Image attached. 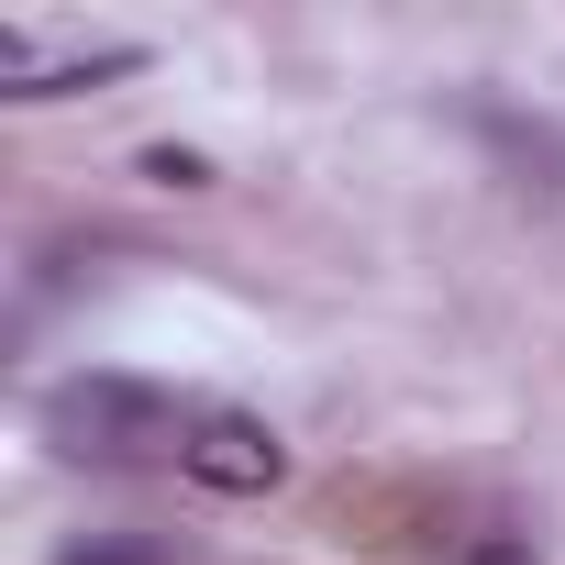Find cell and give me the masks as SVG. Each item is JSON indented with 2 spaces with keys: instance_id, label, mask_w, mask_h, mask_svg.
Segmentation results:
<instances>
[{
  "instance_id": "cell-2",
  "label": "cell",
  "mask_w": 565,
  "mask_h": 565,
  "mask_svg": "<svg viewBox=\"0 0 565 565\" xmlns=\"http://www.w3.org/2000/svg\"><path fill=\"white\" fill-rule=\"evenodd\" d=\"M178 466H189L200 488H233V499H255V488H277V477H289V444H277L255 411H200Z\"/></svg>"
},
{
  "instance_id": "cell-3",
  "label": "cell",
  "mask_w": 565,
  "mask_h": 565,
  "mask_svg": "<svg viewBox=\"0 0 565 565\" xmlns=\"http://www.w3.org/2000/svg\"><path fill=\"white\" fill-rule=\"evenodd\" d=\"M56 565H167V543H145V532H78Z\"/></svg>"
},
{
  "instance_id": "cell-1",
  "label": "cell",
  "mask_w": 565,
  "mask_h": 565,
  "mask_svg": "<svg viewBox=\"0 0 565 565\" xmlns=\"http://www.w3.org/2000/svg\"><path fill=\"white\" fill-rule=\"evenodd\" d=\"M189 399H167L156 377H56L45 388V444L67 466H178L189 455Z\"/></svg>"
},
{
  "instance_id": "cell-4",
  "label": "cell",
  "mask_w": 565,
  "mask_h": 565,
  "mask_svg": "<svg viewBox=\"0 0 565 565\" xmlns=\"http://www.w3.org/2000/svg\"><path fill=\"white\" fill-rule=\"evenodd\" d=\"M466 565H543V554H532L521 532H477V543H466Z\"/></svg>"
}]
</instances>
